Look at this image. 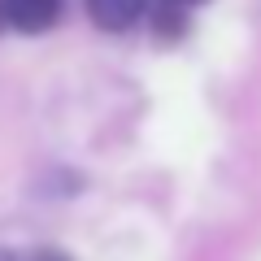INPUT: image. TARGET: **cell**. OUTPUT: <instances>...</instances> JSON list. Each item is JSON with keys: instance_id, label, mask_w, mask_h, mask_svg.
<instances>
[{"instance_id": "1", "label": "cell", "mask_w": 261, "mask_h": 261, "mask_svg": "<svg viewBox=\"0 0 261 261\" xmlns=\"http://www.w3.org/2000/svg\"><path fill=\"white\" fill-rule=\"evenodd\" d=\"M61 13V0H5V18L18 31H48Z\"/></svg>"}, {"instance_id": "4", "label": "cell", "mask_w": 261, "mask_h": 261, "mask_svg": "<svg viewBox=\"0 0 261 261\" xmlns=\"http://www.w3.org/2000/svg\"><path fill=\"white\" fill-rule=\"evenodd\" d=\"M5 22H9V18H5V0H0V27H5Z\"/></svg>"}, {"instance_id": "5", "label": "cell", "mask_w": 261, "mask_h": 261, "mask_svg": "<svg viewBox=\"0 0 261 261\" xmlns=\"http://www.w3.org/2000/svg\"><path fill=\"white\" fill-rule=\"evenodd\" d=\"M174 5H200V0H174Z\"/></svg>"}, {"instance_id": "2", "label": "cell", "mask_w": 261, "mask_h": 261, "mask_svg": "<svg viewBox=\"0 0 261 261\" xmlns=\"http://www.w3.org/2000/svg\"><path fill=\"white\" fill-rule=\"evenodd\" d=\"M87 9H92L96 27H105V31H126L130 22L140 18L144 0H87Z\"/></svg>"}, {"instance_id": "6", "label": "cell", "mask_w": 261, "mask_h": 261, "mask_svg": "<svg viewBox=\"0 0 261 261\" xmlns=\"http://www.w3.org/2000/svg\"><path fill=\"white\" fill-rule=\"evenodd\" d=\"M0 261H13V257H9V252H0Z\"/></svg>"}, {"instance_id": "3", "label": "cell", "mask_w": 261, "mask_h": 261, "mask_svg": "<svg viewBox=\"0 0 261 261\" xmlns=\"http://www.w3.org/2000/svg\"><path fill=\"white\" fill-rule=\"evenodd\" d=\"M31 261H61L57 252H39V257H31Z\"/></svg>"}]
</instances>
